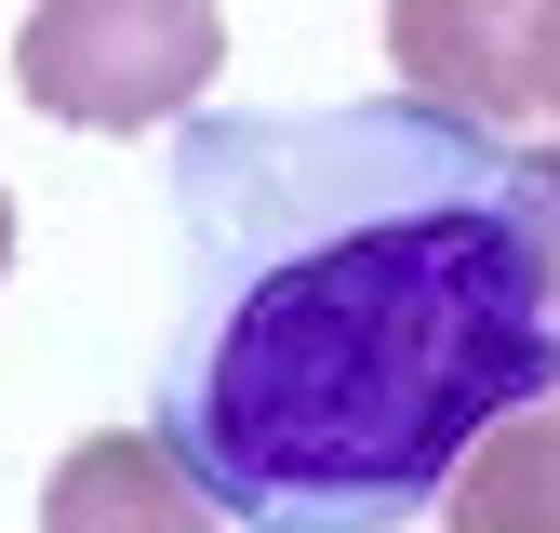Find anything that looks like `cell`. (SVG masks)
I'll use <instances>...</instances> for the list:
<instances>
[{"mask_svg": "<svg viewBox=\"0 0 560 533\" xmlns=\"http://www.w3.org/2000/svg\"><path fill=\"white\" fill-rule=\"evenodd\" d=\"M40 533H228V507L174 453V427H94L81 453H54Z\"/></svg>", "mask_w": 560, "mask_h": 533, "instance_id": "cell-4", "label": "cell"}, {"mask_svg": "<svg viewBox=\"0 0 560 533\" xmlns=\"http://www.w3.org/2000/svg\"><path fill=\"white\" fill-rule=\"evenodd\" d=\"M228 67L214 0H27L14 27V94L67 133H148L187 120Z\"/></svg>", "mask_w": 560, "mask_h": 533, "instance_id": "cell-2", "label": "cell"}, {"mask_svg": "<svg viewBox=\"0 0 560 533\" xmlns=\"http://www.w3.org/2000/svg\"><path fill=\"white\" fill-rule=\"evenodd\" d=\"M560 387L521 147L454 107H214L174 133L161 427L241 533H387Z\"/></svg>", "mask_w": 560, "mask_h": 533, "instance_id": "cell-1", "label": "cell"}, {"mask_svg": "<svg viewBox=\"0 0 560 533\" xmlns=\"http://www.w3.org/2000/svg\"><path fill=\"white\" fill-rule=\"evenodd\" d=\"M534 40H547V0H387V67H400V94H428V107H454V120H480V133L547 120Z\"/></svg>", "mask_w": 560, "mask_h": 533, "instance_id": "cell-3", "label": "cell"}, {"mask_svg": "<svg viewBox=\"0 0 560 533\" xmlns=\"http://www.w3.org/2000/svg\"><path fill=\"white\" fill-rule=\"evenodd\" d=\"M441 533H560V387L480 427V453L441 494Z\"/></svg>", "mask_w": 560, "mask_h": 533, "instance_id": "cell-5", "label": "cell"}, {"mask_svg": "<svg viewBox=\"0 0 560 533\" xmlns=\"http://www.w3.org/2000/svg\"><path fill=\"white\" fill-rule=\"evenodd\" d=\"M0 281H14V187H0Z\"/></svg>", "mask_w": 560, "mask_h": 533, "instance_id": "cell-8", "label": "cell"}, {"mask_svg": "<svg viewBox=\"0 0 560 533\" xmlns=\"http://www.w3.org/2000/svg\"><path fill=\"white\" fill-rule=\"evenodd\" d=\"M521 200H534V253H547V307H560V147H521Z\"/></svg>", "mask_w": 560, "mask_h": 533, "instance_id": "cell-6", "label": "cell"}, {"mask_svg": "<svg viewBox=\"0 0 560 533\" xmlns=\"http://www.w3.org/2000/svg\"><path fill=\"white\" fill-rule=\"evenodd\" d=\"M534 81H547V120H560V0H547V40H534Z\"/></svg>", "mask_w": 560, "mask_h": 533, "instance_id": "cell-7", "label": "cell"}]
</instances>
